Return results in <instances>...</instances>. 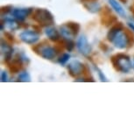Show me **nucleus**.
I'll use <instances>...</instances> for the list:
<instances>
[{"label": "nucleus", "mask_w": 134, "mask_h": 134, "mask_svg": "<svg viewBox=\"0 0 134 134\" xmlns=\"http://www.w3.org/2000/svg\"><path fill=\"white\" fill-rule=\"evenodd\" d=\"M4 27H6L7 29H9L10 31H14V30L18 29L19 27V24L17 23V20L14 19H10V18H7V19H4V23L2 24Z\"/></svg>", "instance_id": "nucleus-13"}, {"label": "nucleus", "mask_w": 134, "mask_h": 134, "mask_svg": "<svg viewBox=\"0 0 134 134\" xmlns=\"http://www.w3.org/2000/svg\"><path fill=\"white\" fill-rule=\"evenodd\" d=\"M8 79H9V76H8V74L5 70H2L1 71V82H8Z\"/></svg>", "instance_id": "nucleus-18"}, {"label": "nucleus", "mask_w": 134, "mask_h": 134, "mask_svg": "<svg viewBox=\"0 0 134 134\" xmlns=\"http://www.w3.org/2000/svg\"><path fill=\"white\" fill-rule=\"evenodd\" d=\"M70 59V55L69 54H62L58 59V62L60 63V65H65L66 63Z\"/></svg>", "instance_id": "nucleus-16"}, {"label": "nucleus", "mask_w": 134, "mask_h": 134, "mask_svg": "<svg viewBox=\"0 0 134 134\" xmlns=\"http://www.w3.org/2000/svg\"><path fill=\"white\" fill-rule=\"evenodd\" d=\"M109 4L112 9L121 17H125V11L118 0H109Z\"/></svg>", "instance_id": "nucleus-12"}, {"label": "nucleus", "mask_w": 134, "mask_h": 134, "mask_svg": "<svg viewBox=\"0 0 134 134\" xmlns=\"http://www.w3.org/2000/svg\"><path fill=\"white\" fill-rule=\"evenodd\" d=\"M76 47H77L78 51L80 52V54L86 57L90 56V54H91V52H92V47L90 46L88 39L84 35H81L77 39Z\"/></svg>", "instance_id": "nucleus-7"}, {"label": "nucleus", "mask_w": 134, "mask_h": 134, "mask_svg": "<svg viewBox=\"0 0 134 134\" xmlns=\"http://www.w3.org/2000/svg\"><path fill=\"white\" fill-rule=\"evenodd\" d=\"M98 75H99V77H100V80L102 82H107V78L105 77V75H103V73L101 71V70H98Z\"/></svg>", "instance_id": "nucleus-19"}, {"label": "nucleus", "mask_w": 134, "mask_h": 134, "mask_svg": "<svg viewBox=\"0 0 134 134\" xmlns=\"http://www.w3.org/2000/svg\"><path fill=\"white\" fill-rule=\"evenodd\" d=\"M115 69L122 73H128L132 68L131 58L125 54H118L111 59Z\"/></svg>", "instance_id": "nucleus-2"}, {"label": "nucleus", "mask_w": 134, "mask_h": 134, "mask_svg": "<svg viewBox=\"0 0 134 134\" xmlns=\"http://www.w3.org/2000/svg\"><path fill=\"white\" fill-rule=\"evenodd\" d=\"M32 19L35 22L42 26H53L54 23V19L53 14L48 10L46 9H37L35 10L32 15Z\"/></svg>", "instance_id": "nucleus-3"}, {"label": "nucleus", "mask_w": 134, "mask_h": 134, "mask_svg": "<svg viewBox=\"0 0 134 134\" xmlns=\"http://www.w3.org/2000/svg\"><path fill=\"white\" fill-rule=\"evenodd\" d=\"M127 25H128V26L130 27V29H131L134 32V21L133 20H131V21H128Z\"/></svg>", "instance_id": "nucleus-20"}, {"label": "nucleus", "mask_w": 134, "mask_h": 134, "mask_svg": "<svg viewBox=\"0 0 134 134\" xmlns=\"http://www.w3.org/2000/svg\"><path fill=\"white\" fill-rule=\"evenodd\" d=\"M82 2H84V3H88V2H91V1H97V0H81Z\"/></svg>", "instance_id": "nucleus-21"}, {"label": "nucleus", "mask_w": 134, "mask_h": 134, "mask_svg": "<svg viewBox=\"0 0 134 134\" xmlns=\"http://www.w3.org/2000/svg\"><path fill=\"white\" fill-rule=\"evenodd\" d=\"M1 54L6 62L11 60L12 58V54H13V48L4 40H2L1 42Z\"/></svg>", "instance_id": "nucleus-10"}, {"label": "nucleus", "mask_w": 134, "mask_h": 134, "mask_svg": "<svg viewBox=\"0 0 134 134\" xmlns=\"http://www.w3.org/2000/svg\"><path fill=\"white\" fill-rule=\"evenodd\" d=\"M18 81L22 82H31V76L28 74V72L23 71L19 73V76H18Z\"/></svg>", "instance_id": "nucleus-15"}, {"label": "nucleus", "mask_w": 134, "mask_h": 134, "mask_svg": "<svg viewBox=\"0 0 134 134\" xmlns=\"http://www.w3.org/2000/svg\"><path fill=\"white\" fill-rule=\"evenodd\" d=\"M66 47L69 50V52H71L75 47V43L72 41V40H68L66 42Z\"/></svg>", "instance_id": "nucleus-17"}, {"label": "nucleus", "mask_w": 134, "mask_h": 134, "mask_svg": "<svg viewBox=\"0 0 134 134\" xmlns=\"http://www.w3.org/2000/svg\"><path fill=\"white\" fill-rule=\"evenodd\" d=\"M31 12L32 9L30 8H15L11 11V14L18 22H24Z\"/></svg>", "instance_id": "nucleus-9"}, {"label": "nucleus", "mask_w": 134, "mask_h": 134, "mask_svg": "<svg viewBox=\"0 0 134 134\" xmlns=\"http://www.w3.org/2000/svg\"><path fill=\"white\" fill-rule=\"evenodd\" d=\"M80 26L77 23H73V22H69V23L63 24L62 26L60 27V32L62 36L66 40H73L79 32Z\"/></svg>", "instance_id": "nucleus-4"}, {"label": "nucleus", "mask_w": 134, "mask_h": 134, "mask_svg": "<svg viewBox=\"0 0 134 134\" xmlns=\"http://www.w3.org/2000/svg\"><path fill=\"white\" fill-rule=\"evenodd\" d=\"M85 7L91 12H97L100 10V4L97 1H91L85 3Z\"/></svg>", "instance_id": "nucleus-14"}, {"label": "nucleus", "mask_w": 134, "mask_h": 134, "mask_svg": "<svg viewBox=\"0 0 134 134\" xmlns=\"http://www.w3.org/2000/svg\"><path fill=\"white\" fill-rule=\"evenodd\" d=\"M68 70H69V74L74 77L79 76L84 72L85 66L82 62H81L78 60H74L70 62L68 65Z\"/></svg>", "instance_id": "nucleus-8"}, {"label": "nucleus", "mask_w": 134, "mask_h": 134, "mask_svg": "<svg viewBox=\"0 0 134 134\" xmlns=\"http://www.w3.org/2000/svg\"><path fill=\"white\" fill-rule=\"evenodd\" d=\"M34 50L40 57L46 60H53L57 55V50L47 43L39 44L36 47H34Z\"/></svg>", "instance_id": "nucleus-5"}, {"label": "nucleus", "mask_w": 134, "mask_h": 134, "mask_svg": "<svg viewBox=\"0 0 134 134\" xmlns=\"http://www.w3.org/2000/svg\"><path fill=\"white\" fill-rule=\"evenodd\" d=\"M45 34H46L47 37L52 41H58L60 39V35H62L55 27L52 26H47L45 28Z\"/></svg>", "instance_id": "nucleus-11"}, {"label": "nucleus", "mask_w": 134, "mask_h": 134, "mask_svg": "<svg viewBox=\"0 0 134 134\" xmlns=\"http://www.w3.org/2000/svg\"><path fill=\"white\" fill-rule=\"evenodd\" d=\"M132 68L134 69V59H133V62H132Z\"/></svg>", "instance_id": "nucleus-22"}, {"label": "nucleus", "mask_w": 134, "mask_h": 134, "mask_svg": "<svg viewBox=\"0 0 134 134\" xmlns=\"http://www.w3.org/2000/svg\"><path fill=\"white\" fill-rule=\"evenodd\" d=\"M121 1H123V2H125V1H126V0H121Z\"/></svg>", "instance_id": "nucleus-23"}, {"label": "nucleus", "mask_w": 134, "mask_h": 134, "mask_svg": "<svg viewBox=\"0 0 134 134\" xmlns=\"http://www.w3.org/2000/svg\"><path fill=\"white\" fill-rule=\"evenodd\" d=\"M109 41L114 45L118 49H125L130 45V38L124 31V27L121 24L112 26L107 34Z\"/></svg>", "instance_id": "nucleus-1"}, {"label": "nucleus", "mask_w": 134, "mask_h": 134, "mask_svg": "<svg viewBox=\"0 0 134 134\" xmlns=\"http://www.w3.org/2000/svg\"><path fill=\"white\" fill-rule=\"evenodd\" d=\"M40 35L37 31L26 29L19 34V39L24 43L28 45H34L40 40Z\"/></svg>", "instance_id": "nucleus-6"}]
</instances>
